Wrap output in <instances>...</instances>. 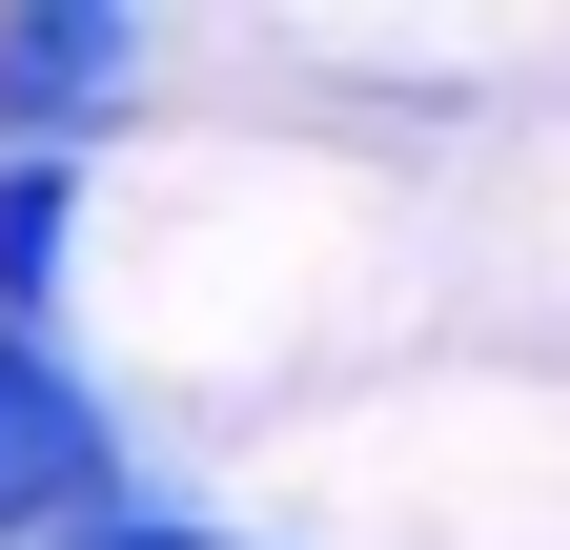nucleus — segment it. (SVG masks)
<instances>
[{
    "instance_id": "nucleus-1",
    "label": "nucleus",
    "mask_w": 570,
    "mask_h": 550,
    "mask_svg": "<svg viewBox=\"0 0 570 550\" xmlns=\"http://www.w3.org/2000/svg\"><path fill=\"white\" fill-rule=\"evenodd\" d=\"M164 449H142V407L61 347V326H0V550H122L164 530Z\"/></svg>"
},
{
    "instance_id": "nucleus-2",
    "label": "nucleus",
    "mask_w": 570,
    "mask_h": 550,
    "mask_svg": "<svg viewBox=\"0 0 570 550\" xmlns=\"http://www.w3.org/2000/svg\"><path fill=\"white\" fill-rule=\"evenodd\" d=\"M142 102H164V21H122V0H21L0 21V164H122Z\"/></svg>"
},
{
    "instance_id": "nucleus-3",
    "label": "nucleus",
    "mask_w": 570,
    "mask_h": 550,
    "mask_svg": "<svg viewBox=\"0 0 570 550\" xmlns=\"http://www.w3.org/2000/svg\"><path fill=\"white\" fill-rule=\"evenodd\" d=\"M82 286V164H0V326H61Z\"/></svg>"
}]
</instances>
